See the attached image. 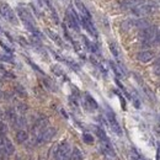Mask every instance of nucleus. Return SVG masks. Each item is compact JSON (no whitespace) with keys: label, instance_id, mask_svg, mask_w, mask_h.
Listing matches in <instances>:
<instances>
[{"label":"nucleus","instance_id":"obj_15","mask_svg":"<svg viewBox=\"0 0 160 160\" xmlns=\"http://www.w3.org/2000/svg\"><path fill=\"white\" fill-rule=\"evenodd\" d=\"M16 140H17V143H20V144L26 143L28 140V133L26 131H23V129H20V131L16 133Z\"/></svg>","mask_w":160,"mask_h":160},{"label":"nucleus","instance_id":"obj_32","mask_svg":"<svg viewBox=\"0 0 160 160\" xmlns=\"http://www.w3.org/2000/svg\"><path fill=\"white\" fill-rule=\"evenodd\" d=\"M0 46H1V48H3L5 52H8V53H13V49H11L10 47H8L6 44H5V43L3 42V41H0Z\"/></svg>","mask_w":160,"mask_h":160},{"label":"nucleus","instance_id":"obj_19","mask_svg":"<svg viewBox=\"0 0 160 160\" xmlns=\"http://www.w3.org/2000/svg\"><path fill=\"white\" fill-rule=\"evenodd\" d=\"M46 32L48 33V36H49V37H51L53 41H54V42H56L58 46H63V41L61 39V37H59V36H58V35H57L56 32H53L52 30H47Z\"/></svg>","mask_w":160,"mask_h":160},{"label":"nucleus","instance_id":"obj_13","mask_svg":"<svg viewBox=\"0 0 160 160\" xmlns=\"http://www.w3.org/2000/svg\"><path fill=\"white\" fill-rule=\"evenodd\" d=\"M4 149H5V152H6L8 155H13V154L15 153V147L6 135L4 137Z\"/></svg>","mask_w":160,"mask_h":160},{"label":"nucleus","instance_id":"obj_37","mask_svg":"<svg viewBox=\"0 0 160 160\" xmlns=\"http://www.w3.org/2000/svg\"><path fill=\"white\" fill-rule=\"evenodd\" d=\"M0 121H1V112H0Z\"/></svg>","mask_w":160,"mask_h":160},{"label":"nucleus","instance_id":"obj_28","mask_svg":"<svg viewBox=\"0 0 160 160\" xmlns=\"http://www.w3.org/2000/svg\"><path fill=\"white\" fill-rule=\"evenodd\" d=\"M131 160H145V159L142 156V155H139L137 152L132 150V152H131Z\"/></svg>","mask_w":160,"mask_h":160},{"label":"nucleus","instance_id":"obj_2","mask_svg":"<svg viewBox=\"0 0 160 160\" xmlns=\"http://www.w3.org/2000/svg\"><path fill=\"white\" fill-rule=\"evenodd\" d=\"M16 11H17V15H19V17L21 19V21L23 22V25H25V27L28 30V31L32 32L35 36L41 37V33L36 27V23H35L33 16L31 15V13H30L26 8L21 6V5H19V6L16 8Z\"/></svg>","mask_w":160,"mask_h":160},{"label":"nucleus","instance_id":"obj_1","mask_svg":"<svg viewBox=\"0 0 160 160\" xmlns=\"http://www.w3.org/2000/svg\"><path fill=\"white\" fill-rule=\"evenodd\" d=\"M132 13L138 17L160 13V0H142Z\"/></svg>","mask_w":160,"mask_h":160},{"label":"nucleus","instance_id":"obj_22","mask_svg":"<svg viewBox=\"0 0 160 160\" xmlns=\"http://www.w3.org/2000/svg\"><path fill=\"white\" fill-rule=\"evenodd\" d=\"M52 72L54 73L57 76H64V72H63V69L59 67V66H52Z\"/></svg>","mask_w":160,"mask_h":160},{"label":"nucleus","instance_id":"obj_34","mask_svg":"<svg viewBox=\"0 0 160 160\" xmlns=\"http://www.w3.org/2000/svg\"><path fill=\"white\" fill-rule=\"evenodd\" d=\"M61 112H62V115H63L64 117L68 118V115H67V112H66V111H64V110H61Z\"/></svg>","mask_w":160,"mask_h":160},{"label":"nucleus","instance_id":"obj_14","mask_svg":"<svg viewBox=\"0 0 160 160\" xmlns=\"http://www.w3.org/2000/svg\"><path fill=\"white\" fill-rule=\"evenodd\" d=\"M5 116H6V118L8 120L13 123V124H16V121H17V118H19V116H17V113H16V111L14 110V109H8L6 110V112H5Z\"/></svg>","mask_w":160,"mask_h":160},{"label":"nucleus","instance_id":"obj_20","mask_svg":"<svg viewBox=\"0 0 160 160\" xmlns=\"http://www.w3.org/2000/svg\"><path fill=\"white\" fill-rule=\"evenodd\" d=\"M44 3L47 4V6H48V9L52 11V14H53V17H54V20H56V22H58V15H57V11H56V9L53 8V5H52V1L51 0H44Z\"/></svg>","mask_w":160,"mask_h":160},{"label":"nucleus","instance_id":"obj_27","mask_svg":"<svg viewBox=\"0 0 160 160\" xmlns=\"http://www.w3.org/2000/svg\"><path fill=\"white\" fill-rule=\"evenodd\" d=\"M6 133H8V126H6V123H4L3 121H0V134L6 135Z\"/></svg>","mask_w":160,"mask_h":160},{"label":"nucleus","instance_id":"obj_38","mask_svg":"<svg viewBox=\"0 0 160 160\" xmlns=\"http://www.w3.org/2000/svg\"><path fill=\"white\" fill-rule=\"evenodd\" d=\"M17 160H20V156H17Z\"/></svg>","mask_w":160,"mask_h":160},{"label":"nucleus","instance_id":"obj_29","mask_svg":"<svg viewBox=\"0 0 160 160\" xmlns=\"http://www.w3.org/2000/svg\"><path fill=\"white\" fill-rule=\"evenodd\" d=\"M0 62H9V63H13L14 59L11 58L10 56H6V54H0Z\"/></svg>","mask_w":160,"mask_h":160},{"label":"nucleus","instance_id":"obj_10","mask_svg":"<svg viewBox=\"0 0 160 160\" xmlns=\"http://www.w3.org/2000/svg\"><path fill=\"white\" fill-rule=\"evenodd\" d=\"M84 105L89 110H96L99 107L96 100H95L89 92H85V95H84Z\"/></svg>","mask_w":160,"mask_h":160},{"label":"nucleus","instance_id":"obj_4","mask_svg":"<svg viewBox=\"0 0 160 160\" xmlns=\"http://www.w3.org/2000/svg\"><path fill=\"white\" fill-rule=\"evenodd\" d=\"M57 129L53 127H47L44 131L38 133L37 135H35V143L36 144H43V143H48L49 140L56 135Z\"/></svg>","mask_w":160,"mask_h":160},{"label":"nucleus","instance_id":"obj_21","mask_svg":"<svg viewBox=\"0 0 160 160\" xmlns=\"http://www.w3.org/2000/svg\"><path fill=\"white\" fill-rule=\"evenodd\" d=\"M110 66H111V68H112V70H113V73L116 74V76L117 78H122L123 76V74H122V72L120 69H118V67L116 66V64L113 63V62H110Z\"/></svg>","mask_w":160,"mask_h":160},{"label":"nucleus","instance_id":"obj_24","mask_svg":"<svg viewBox=\"0 0 160 160\" xmlns=\"http://www.w3.org/2000/svg\"><path fill=\"white\" fill-rule=\"evenodd\" d=\"M15 90H16V92L19 94L21 97H26V96H27L26 90H25V89H23L21 85H16V86H15Z\"/></svg>","mask_w":160,"mask_h":160},{"label":"nucleus","instance_id":"obj_5","mask_svg":"<svg viewBox=\"0 0 160 160\" xmlns=\"http://www.w3.org/2000/svg\"><path fill=\"white\" fill-rule=\"evenodd\" d=\"M0 14H1L3 19H5L6 21H9L13 25H19V19H17L16 14L14 13V10L11 9L8 4H0Z\"/></svg>","mask_w":160,"mask_h":160},{"label":"nucleus","instance_id":"obj_23","mask_svg":"<svg viewBox=\"0 0 160 160\" xmlns=\"http://www.w3.org/2000/svg\"><path fill=\"white\" fill-rule=\"evenodd\" d=\"M82 140H84V143H86V144H92L94 143V137L90 133H84L82 134Z\"/></svg>","mask_w":160,"mask_h":160},{"label":"nucleus","instance_id":"obj_11","mask_svg":"<svg viewBox=\"0 0 160 160\" xmlns=\"http://www.w3.org/2000/svg\"><path fill=\"white\" fill-rule=\"evenodd\" d=\"M142 1V0H122L120 3V8L122 10H129L132 11L137 5Z\"/></svg>","mask_w":160,"mask_h":160},{"label":"nucleus","instance_id":"obj_35","mask_svg":"<svg viewBox=\"0 0 160 160\" xmlns=\"http://www.w3.org/2000/svg\"><path fill=\"white\" fill-rule=\"evenodd\" d=\"M3 97V92H1V90H0V99Z\"/></svg>","mask_w":160,"mask_h":160},{"label":"nucleus","instance_id":"obj_17","mask_svg":"<svg viewBox=\"0 0 160 160\" xmlns=\"http://www.w3.org/2000/svg\"><path fill=\"white\" fill-rule=\"evenodd\" d=\"M110 51H111L112 54H113V57L121 64V61H120V49H118V47H117V44L115 42H110Z\"/></svg>","mask_w":160,"mask_h":160},{"label":"nucleus","instance_id":"obj_33","mask_svg":"<svg viewBox=\"0 0 160 160\" xmlns=\"http://www.w3.org/2000/svg\"><path fill=\"white\" fill-rule=\"evenodd\" d=\"M154 42H155L156 44H160V30H158V32H156V36H155V39H154Z\"/></svg>","mask_w":160,"mask_h":160},{"label":"nucleus","instance_id":"obj_7","mask_svg":"<svg viewBox=\"0 0 160 160\" xmlns=\"http://www.w3.org/2000/svg\"><path fill=\"white\" fill-rule=\"evenodd\" d=\"M106 116H107V120H109V123H110V126L112 128V131H113L117 135H122V128H121L120 123H118V121H117L113 111H112L110 107H107V113H106Z\"/></svg>","mask_w":160,"mask_h":160},{"label":"nucleus","instance_id":"obj_6","mask_svg":"<svg viewBox=\"0 0 160 160\" xmlns=\"http://www.w3.org/2000/svg\"><path fill=\"white\" fill-rule=\"evenodd\" d=\"M67 20L69 22V25L72 28H74L76 32H79L80 31V17L78 16V14L75 13V10L72 8V6H69L68 10H67Z\"/></svg>","mask_w":160,"mask_h":160},{"label":"nucleus","instance_id":"obj_36","mask_svg":"<svg viewBox=\"0 0 160 160\" xmlns=\"http://www.w3.org/2000/svg\"><path fill=\"white\" fill-rule=\"evenodd\" d=\"M158 147H159V153H160V142L158 143Z\"/></svg>","mask_w":160,"mask_h":160},{"label":"nucleus","instance_id":"obj_26","mask_svg":"<svg viewBox=\"0 0 160 160\" xmlns=\"http://www.w3.org/2000/svg\"><path fill=\"white\" fill-rule=\"evenodd\" d=\"M44 84H46V86L49 89V90H53V91H56L57 89H56V85H54V82H52L48 78H44Z\"/></svg>","mask_w":160,"mask_h":160},{"label":"nucleus","instance_id":"obj_12","mask_svg":"<svg viewBox=\"0 0 160 160\" xmlns=\"http://www.w3.org/2000/svg\"><path fill=\"white\" fill-rule=\"evenodd\" d=\"M95 131H96V134H97V137H99V139H100L101 143L111 144V142H110V139L107 137V134H106V132L104 131L101 127H96V128H95Z\"/></svg>","mask_w":160,"mask_h":160},{"label":"nucleus","instance_id":"obj_31","mask_svg":"<svg viewBox=\"0 0 160 160\" xmlns=\"http://www.w3.org/2000/svg\"><path fill=\"white\" fill-rule=\"evenodd\" d=\"M27 62L30 63V66H31V67H32V68H33L35 70H37V72H38L39 74H42V75H44V73H43V72H42V70H41V69H39V68H38V67L36 66V64H35V63L32 62V61H30V59H27Z\"/></svg>","mask_w":160,"mask_h":160},{"label":"nucleus","instance_id":"obj_18","mask_svg":"<svg viewBox=\"0 0 160 160\" xmlns=\"http://www.w3.org/2000/svg\"><path fill=\"white\" fill-rule=\"evenodd\" d=\"M84 159V154L79 149V148H73L72 150V160H82Z\"/></svg>","mask_w":160,"mask_h":160},{"label":"nucleus","instance_id":"obj_9","mask_svg":"<svg viewBox=\"0 0 160 160\" xmlns=\"http://www.w3.org/2000/svg\"><path fill=\"white\" fill-rule=\"evenodd\" d=\"M154 52L153 51H149V49H143V51H140L137 53V59L140 62V63H148V62H150L153 61V58H154Z\"/></svg>","mask_w":160,"mask_h":160},{"label":"nucleus","instance_id":"obj_25","mask_svg":"<svg viewBox=\"0 0 160 160\" xmlns=\"http://www.w3.org/2000/svg\"><path fill=\"white\" fill-rule=\"evenodd\" d=\"M153 72H154V74L155 75H158V76H160V58L158 59V61L154 63V67H153Z\"/></svg>","mask_w":160,"mask_h":160},{"label":"nucleus","instance_id":"obj_3","mask_svg":"<svg viewBox=\"0 0 160 160\" xmlns=\"http://www.w3.org/2000/svg\"><path fill=\"white\" fill-rule=\"evenodd\" d=\"M156 32H158V27L155 25H149V26H147L144 28H142L139 31V35H138V37L140 39V43H142V47L152 46L154 39H155Z\"/></svg>","mask_w":160,"mask_h":160},{"label":"nucleus","instance_id":"obj_16","mask_svg":"<svg viewBox=\"0 0 160 160\" xmlns=\"http://www.w3.org/2000/svg\"><path fill=\"white\" fill-rule=\"evenodd\" d=\"M76 5H78V8H79V10H80V13H81V15H82V16L87 17V19H91L90 11H89V10L85 8V5H84V4H82V3H80L79 0H76Z\"/></svg>","mask_w":160,"mask_h":160},{"label":"nucleus","instance_id":"obj_30","mask_svg":"<svg viewBox=\"0 0 160 160\" xmlns=\"http://www.w3.org/2000/svg\"><path fill=\"white\" fill-rule=\"evenodd\" d=\"M17 111L20 112V115H23L27 111V106L26 105H22V104H19V106H17Z\"/></svg>","mask_w":160,"mask_h":160},{"label":"nucleus","instance_id":"obj_8","mask_svg":"<svg viewBox=\"0 0 160 160\" xmlns=\"http://www.w3.org/2000/svg\"><path fill=\"white\" fill-rule=\"evenodd\" d=\"M80 23L82 25V27H84L86 31L91 35V36L94 37H97V31H96V28H95V26L92 25V22H91V19H87V17L85 16H80Z\"/></svg>","mask_w":160,"mask_h":160}]
</instances>
